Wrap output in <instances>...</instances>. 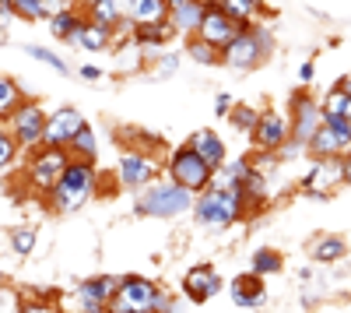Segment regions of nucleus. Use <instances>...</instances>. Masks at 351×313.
Wrapping results in <instances>:
<instances>
[{
	"instance_id": "1",
	"label": "nucleus",
	"mask_w": 351,
	"mask_h": 313,
	"mask_svg": "<svg viewBox=\"0 0 351 313\" xmlns=\"http://www.w3.org/2000/svg\"><path fill=\"white\" fill-rule=\"evenodd\" d=\"M99 194V169L88 159H71L64 176L56 180V187L49 190V208L56 215H74L81 211L92 197Z\"/></svg>"
},
{
	"instance_id": "2",
	"label": "nucleus",
	"mask_w": 351,
	"mask_h": 313,
	"mask_svg": "<svg viewBox=\"0 0 351 313\" xmlns=\"http://www.w3.org/2000/svg\"><path fill=\"white\" fill-rule=\"evenodd\" d=\"M271 53H274V32L267 25L253 21V25H243L239 36L221 49V67L236 71V74H250L267 60Z\"/></svg>"
},
{
	"instance_id": "3",
	"label": "nucleus",
	"mask_w": 351,
	"mask_h": 313,
	"mask_svg": "<svg viewBox=\"0 0 351 313\" xmlns=\"http://www.w3.org/2000/svg\"><path fill=\"white\" fill-rule=\"evenodd\" d=\"M243 218V190H225V187H208L193 197V222L200 229L225 233Z\"/></svg>"
},
{
	"instance_id": "4",
	"label": "nucleus",
	"mask_w": 351,
	"mask_h": 313,
	"mask_svg": "<svg viewBox=\"0 0 351 313\" xmlns=\"http://www.w3.org/2000/svg\"><path fill=\"white\" fill-rule=\"evenodd\" d=\"M183 211H193V194L186 187H180L176 180H152L148 187L137 190V215L148 218H176Z\"/></svg>"
},
{
	"instance_id": "5",
	"label": "nucleus",
	"mask_w": 351,
	"mask_h": 313,
	"mask_svg": "<svg viewBox=\"0 0 351 313\" xmlns=\"http://www.w3.org/2000/svg\"><path fill=\"white\" fill-rule=\"evenodd\" d=\"M67 162H71V152H67V148L39 145V148L28 152V162H25V183L32 187L36 194L49 197V190L56 187V180L64 176Z\"/></svg>"
},
{
	"instance_id": "6",
	"label": "nucleus",
	"mask_w": 351,
	"mask_h": 313,
	"mask_svg": "<svg viewBox=\"0 0 351 313\" xmlns=\"http://www.w3.org/2000/svg\"><path fill=\"white\" fill-rule=\"evenodd\" d=\"M165 173H169V180H176L180 187H186V190L197 197L200 190H208V187H211V173H215V169L204 162L190 145H180V148H172V152H169Z\"/></svg>"
},
{
	"instance_id": "7",
	"label": "nucleus",
	"mask_w": 351,
	"mask_h": 313,
	"mask_svg": "<svg viewBox=\"0 0 351 313\" xmlns=\"http://www.w3.org/2000/svg\"><path fill=\"white\" fill-rule=\"evenodd\" d=\"M165 289L158 281L144 278V275H123L120 278V292H116L109 313H155L158 306V296Z\"/></svg>"
},
{
	"instance_id": "8",
	"label": "nucleus",
	"mask_w": 351,
	"mask_h": 313,
	"mask_svg": "<svg viewBox=\"0 0 351 313\" xmlns=\"http://www.w3.org/2000/svg\"><path fill=\"white\" fill-rule=\"evenodd\" d=\"M46 117H49V113L43 109V102H36V99H21V102L14 106V113L4 120V124L11 127L14 141L21 145V152H32V148H39V145H43Z\"/></svg>"
},
{
	"instance_id": "9",
	"label": "nucleus",
	"mask_w": 351,
	"mask_h": 313,
	"mask_svg": "<svg viewBox=\"0 0 351 313\" xmlns=\"http://www.w3.org/2000/svg\"><path fill=\"white\" fill-rule=\"evenodd\" d=\"M158 176H162V162L152 152L123 148L120 159H116V180H120V187H127V190H141Z\"/></svg>"
},
{
	"instance_id": "10",
	"label": "nucleus",
	"mask_w": 351,
	"mask_h": 313,
	"mask_svg": "<svg viewBox=\"0 0 351 313\" xmlns=\"http://www.w3.org/2000/svg\"><path fill=\"white\" fill-rule=\"evenodd\" d=\"M288 117H291V137L299 141V145L309 148V137L319 130V124H324V106H319L316 95L306 92V84L299 92H291L288 99Z\"/></svg>"
},
{
	"instance_id": "11",
	"label": "nucleus",
	"mask_w": 351,
	"mask_h": 313,
	"mask_svg": "<svg viewBox=\"0 0 351 313\" xmlns=\"http://www.w3.org/2000/svg\"><path fill=\"white\" fill-rule=\"evenodd\" d=\"M116 292H120V278L116 275H92V278H84L77 292H74V303L88 313H106L116 299Z\"/></svg>"
},
{
	"instance_id": "12",
	"label": "nucleus",
	"mask_w": 351,
	"mask_h": 313,
	"mask_svg": "<svg viewBox=\"0 0 351 313\" xmlns=\"http://www.w3.org/2000/svg\"><path fill=\"white\" fill-rule=\"evenodd\" d=\"M341 183H344L341 180V159H313V165L306 169V176L299 180V190L306 197L324 201V197H330Z\"/></svg>"
},
{
	"instance_id": "13",
	"label": "nucleus",
	"mask_w": 351,
	"mask_h": 313,
	"mask_svg": "<svg viewBox=\"0 0 351 313\" xmlns=\"http://www.w3.org/2000/svg\"><path fill=\"white\" fill-rule=\"evenodd\" d=\"M253 145L263 152H278L285 141L291 137V117L281 109H260V120L253 127Z\"/></svg>"
},
{
	"instance_id": "14",
	"label": "nucleus",
	"mask_w": 351,
	"mask_h": 313,
	"mask_svg": "<svg viewBox=\"0 0 351 313\" xmlns=\"http://www.w3.org/2000/svg\"><path fill=\"white\" fill-rule=\"evenodd\" d=\"M239 21L236 18H228L221 8H218V0H208V11H204V21H200V28H197V36L200 39H208L211 46H218V49H225L232 39L239 36Z\"/></svg>"
},
{
	"instance_id": "15",
	"label": "nucleus",
	"mask_w": 351,
	"mask_h": 313,
	"mask_svg": "<svg viewBox=\"0 0 351 313\" xmlns=\"http://www.w3.org/2000/svg\"><path fill=\"white\" fill-rule=\"evenodd\" d=\"M221 289H225V281L215 271V264H193V268L183 271V292H186L190 303H208Z\"/></svg>"
},
{
	"instance_id": "16",
	"label": "nucleus",
	"mask_w": 351,
	"mask_h": 313,
	"mask_svg": "<svg viewBox=\"0 0 351 313\" xmlns=\"http://www.w3.org/2000/svg\"><path fill=\"white\" fill-rule=\"evenodd\" d=\"M81 127H84L81 109H74V106H60V109H53L49 117H46V134H43V145L67 148V145H71V137H74Z\"/></svg>"
},
{
	"instance_id": "17",
	"label": "nucleus",
	"mask_w": 351,
	"mask_h": 313,
	"mask_svg": "<svg viewBox=\"0 0 351 313\" xmlns=\"http://www.w3.org/2000/svg\"><path fill=\"white\" fill-rule=\"evenodd\" d=\"M130 39L144 49V56H152L158 53V49H165L172 39H180V32H176V25L165 18V21H155V25H130Z\"/></svg>"
},
{
	"instance_id": "18",
	"label": "nucleus",
	"mask_w": 351,
	"mask_h": 313,
	"mask_svg": "<svg viewBox=\"0 0 351 313\" xmlns=\"http://www.w3.org/2000/svg\"><path fill=\"white\" fill-rule=\"evenodd\" d=\"M239 190H243V215H256V211L267 208V201H271V176L253 165L250 173L243 176Z\"/></svg>"
},
{
	"instance_id": "19",
	"label": "nucleus",
	"mask_w": 351,
	"mask_h": 313,
	"mask_svg": "<svg viewBox=\"0 0 351 313\" xmlns=\"http://www.w3.org/2000/svg\"><path fill=\"white\" fill-rule=\"evenodd\" d=\"M84 21H88L84 8H81V4H71V8H64V11L49 14V32H53V39L74 46L77 36H81V28H84Z\"/></svg>"
},
{
	"instance_id": "20",
	"label": "nucleus",
	"mask_w": 351,
	"mask_h": 313,
	"mask_svg": "<svg viewBox=\"0 0 351 313\" xmlns=\"http://www.w3.org/2000/svg\"><path fill=\"white\" fill-rule=\"evenodd\" d=\"M348 152H351V137L348 134H337L327 124H319V130L309 137V155L313 159H341Z\"/></svg>"
},
{
	"instance_id": "21",
	"label": "nucleus",
	"mask_w": 351,
	"mask_h": 313,
	"mask_svg": "<svg viewBox=\"0 0 351 313\" xmlns=\"http://www.w3.org/2000/svg\"><path fill=\"white\" fill-rule=\"evenodd\" d=\"M186 145H190V148H193L204 162H208L211 169H218V165L228 159V148H225L221 134H218V130H211V127H200V130H193Z\"/></svg>"
},
{
	"instance_id": "22",
	"label": "nucleus",
	"mask_w": 351,
	"mask_h": 313,
	"mask_svg": "<svg viewBox=\"0 0 351 313\" xmlns=\"http://www.w3.org/2000/svg\"><path fill=\"white\" fill-rule=\"evenodd\" d=\"M204 11H208V0H186V4H180V8H169V21L176 25V32L186 39V36H197V28L204 21Z\"/></svg>"
},
{
	"instance_id": "23",
	"label": "nucleus",
	"mask_w": 351,
	"mask_h": 313,
	"mask_svg": "<svg viewBox=\"0 0 351 313\" xmlns=\"http://www.w3.org/2000/svg\"><path fill=\"white\" fill-rule=\"evenodd\" d=\"M228 296H232V303L243 306V310H250V306H263V278L253 275V271L239 275V278L228 286Z\"/></svg>"
},
{
	"instance_id": "24",
	"label": "nucleus",
	"mask_w": 351,
	"mask_h": 313,
	"mask_svg": "<svg viewBox=\"0 0 351 313\" xmlns=\"http://www.w3.org/2000/svg\"><path fill=\"white\" fill-rule=\"evenodd\" d=\"M309 257H313V264H337L348 257V240L330 236V233L316 236V240H309Z\"/></svg>"
},
{
	"instance_id": "25",
	"label": "nucleus",
	"mask_w": 351,
	"mask_h": 313,
	"mask_svg": "<svg viewBox=\"0 0 351 313\" xmlns=\"http://www.w3.org/2000/svg\"><path fill=\"white\" fill-rule=\"evenodd\" d=\"M74 46L84 49V53H106V49H112V28L99 25V21H84V28H81V36H77Z\"/></svg>"
},
{
	"instance_id": "26",
	"label": "nucleus",
	"mask_w": 351,
	"mask_h": 313,
	"mask_svg": "<svg viewBox=\"0 0 351 313\" xmlns=\"http://www.w3.org/2000/svg\"><path fill=\"white\" fill-rule=\"evenodd\" d=\"M169 18V0H134L127 21L130 25H155Z\"/></svg>"
},
{
	"instance_id": "27",
	"label": "nucleus",
	"mask_w": 351,
	"mask_h": 313,
	"mask_svg": "<svg viewBox=\"0 0 351 313\" xmlns=\"http://www.w3.org/2000/svg\"><path fill=\"white\" fill-rule=\"evenodd\" d=\"M218 8L239 25H253L263 18V0H218Z\"/></svg>"
},
{
	"instance_id": "28",
	"label": "nucleus",
	"mask_w": 351,
	"mask_h": 313,
	"mask_svg": "<svg viewBox=\"0 0 351 313\" xmlns=\"http://www.w3.org/2000/svg\"><path fill=\"white\" fill-rule=\"evenodd\" d=\"M67 152H71V159H88V162H95V159H99V137H95L92 124H84V127L71 137Z\"/></svg>"
},
{
	"instance_id": "29",
	"label": "nucleus",
	"mask_w": 351,
	"mask_h": 313,
	"mask_svg": "<svg viewBox=\"0 0 351 313\" xmlns=\"http://www.w3.org/2000/svg\"><path fill=\"white\" fill-rule=\"evenodd\" d=\"M186 56L200 67H218L221 64V49L211 46L208 39H200V36H186Z\"/></svg>"
},
{
	"instance_id": "30",
	"label": "nucleus",
	"mask_w": 351,
	"mask_h": 313,
	"mask_svg": "<svg viewBox=\"0 0 351 313\" xmlns=\"http://www.w3.org/2000/svg\"><path fill=\"white\" fill-rule=\"evenodd\" d=\"M281 268H285V257H281V250H274V246H260V250L253 253V261H250V271L260 275V278L278 275Z\"/></svg>"
},
{
	"instance_id": "31",
	"label": "nucleus",
	"mask_w": 351,
	"mask_h": 313,
	"mask_svg": "<svg viewBox=\"0 0 351 313\" xmlns=\"http://www.w3.org/2000/svg\"><path fill=\"white\" fill-rule=\"evenodd\" d=\"M84 14H88V21H99V25H109V28H116V25L123 21L120 8H116V0H88Z\"/></svg>"
},
{
	"instance_id": "32",
	"label": "nucleus",
	"mask_w": 351,
	"mask_h": 313,
	"mask_svg": "<svg viewBox=\"0 0 351 313\" xmlns=\"http://www.w3.org/2000/svg\"><path fill=\"white\" fill-rule=\"evenodd\" d=\"M232 127H236L239 134H253V127H256V120H260V109L256 106H250V102H236L228 109V117H225Z\"/></svg>"
},
{
	"instance_id": "33",
	"label": "nucleus",
	"mask_w": 351,
	"mask_h": 313,
	"mask_svg": "<svg viewBox=\"0 0 351 313\" xmlns=\"http://www.w3.org/2000/svg\"><path fill=\"white\" fill-rule=\"evenodd\" d=\"M8 243H11V250L18 253V257H28V253L36 250V243H39V233L32 229V225H14Z\"/></svg>"
},
{
	"instance_id": "34",
	"label": "nucleus",
	"mask_w": 351,
	"mask_h": 313,
	"mask_svg": "<svg viewBox=\"0 0 351 313\" xmlns=\"http://www.w3.org/2000/svg\"><path fill=\"white\" fill-rule=\"evenodd\" d=\"M319 106H324V117H330V113H341V117H348L351 120V95L341 89V81L334 84V89L319 99Z\"/></svg>"
},
{
	"instance_id": "35",
	"label": "nucleus",
	"mask_w": 351,
	"mask_h": 313,
	"mask_svg": "<svg viewBox=\"0 0 351 313\" xmlns=\"http://www.w3.org/2000/svg\"><path fill=\"white\" fill-rule=\"evenodd\" d=\"M21 99H25V95H21V89H18V81L0 74V120H8Z\"/></svg>"
},
{
	"instance_id": "36",
	"label": "nucleus",
	"mask_w": 351,
	"mask_h": 313,
	"mask_svg": "<svg viewBox=\"0 0 351 313\" xmlns=\"http://www.w3.org/2000/svg\"><path fill=\"white\" fill-rule=\"evenodd\" d=\"M25 53L28 56H32V60H39V64H46V67H53L56 74H71V64L64 60V56L60 53H53V49H46V46H25Z\"/></svg>"
},
{
	"instance_id": "37",
	"label": "nucleus",
	"mask_w": 351,
	"mask_h": 313,
	"mask_svg": "<svg viewBox=\"0 0 351 313\" xmlns=\"http://www.w3.org/2000/svg\"><path fill=\"white\" fill-rule=\"evenodd\" d=\"M176 71H180V56H176V53H155L152 56V78L155 81H165V78H172Z\"/></svg>"
},
{
	"instance_id": "38",
	"label": "nucleus",
	"mask_w": 351,
	"mask_h": 313,
	"mask_svg": "<svg viewBox=\"0 0 351 313\" xmlns=\"http://www.w3.org/2000/svg\"><path fill=\"white\" fill-rule=\"evenodd\" d=\"M18 152H21V145L14 141V134H11V127L0 120V169H8L14 159H18Z\"/></svg>"
},
{
	"instance_id": "39",
	"label": "nucleus",
	"mask_w": 351,
	"mask_h": 313,
	"mask_svg": "<svg viewBox=\"0 0 351 313\" xmlns=\"http://www.w3.org/2000/svg\"><path fill=\"white\" fill-rule=\"evenodd\" d=\"M11 8H14V14L25 18V21H39V18H46L43 0H11Z\"/></svg>"
},
{
	"instance_id": "40",
	"label": "nucleus",
	"mask_w": 351,
	"mask_h": 313,
	"mask_svg": "<svg viewBox=\"0 0 351 313\" xmlns=\"http://www.w3.org/2000/svg\"><path fill=\"white\" fill-rule=\"evenodd\" d=\"M77 78H81V81H88V84H95V81H102V78H106V71H102V67H95V64H81V67H77Z\"/></svg>"
},
{
	"instance_id": "41",
	"label": "nucleus",
	"mask_w": 351,
	"mask_h": 313,
	"mask_svg": "<svg viewBox=\"0 0 351 313\" xmlns=\"http://www.w3.org/2000/svg\"><path fill=\"white\" fill-rule=\"evenodd\" d=\"M232 106H236V95H228V92H218L215 95V113H218V117H228Z\"/></svg>"
},
{
	"instance_id": "42",
	"label": "nucleus",
	"mask_w": 351,
	"mask_h": 313,
	"mask_svg": "<svg viewBox=\"0 0 351 313\" xmlns=\"http://www.w3.org/2000/svg\"><path fill=\"white\" fill-rule=\"evenodd\" d=\"M18 306H21V296L18 292H11L8 286L0 289V310H18Z\"/></svg>"
},
{
	"instance_id": "43",
	"label": "nucleus",
	"mask_w": 351,
	"mask_h": 313,
	"mask_svg": "<svg viewBox=\"0 0 351 313\" xmlns=\"http://www.w3.org/2000/svg\"><path fill=\"white\" fill-rule=\"evenodd\" d=\"M313 78H316V64H313V60L299 64V84H309Z\"/></svg>"
},
{
	"instance_id": "44",
	"label": "nucleus",
	"mask_w": 351,
	"mask_h": 313,
	"mask_svg": "<svg viewBox=\"0 0 351 313\" xmlns=\"http://www.w3.org/2000/svg\"><path fill=\"white\" fill-rule=\"evenodd\" d=\"M169 310H176V299H172V292H162V296H158L155 313H169Z\"/></svg>"
},
{
	"instance_id": "45",
	"label": "nucleus",
	"mask_w": 351,
	"mask_h": 313,
	"mask_svg": "<svg viewBox=\"0 0 351 313\" xmlns=\"http://www.w3.org/2000/svg\"><path fill=\"white\" fill-rule=\"evenodd\" d=\"M341 180L351 187V152H348V155H341Z\"/></svg>"
},
{
	"instance_id": "46",
	"label": "nucleus",
	"mask_w": 351,
	"mask_h": 313,
	"mask_svg": "<svg viewBox=\"0 0 351 313\" xmlns=\"http://www.w3.org/2000/svg\"><path fill=\"white\" fill-rule=\"evenodd\" d=\"M341 89H344V92L351 95V74H344V78H341Z\"/></svg>"
},
{
	"instance_id": "47",
	"label": "nucleus",
	"mask_w": 351,
	"mask_h": 313,
	"mask_svg": "<svg viewBox=\"0 0 351 313\" xmlns=\"http://www.w3.org/2000/svg\"><path fill=\"white\" fill-rule=\"evenodd\" d=\"M180 4H186V0H169V8H180Z\"/></svg>"
},
{
	"instance_id": "48",
	"label": "nucleus",
	"mask_w": 351,
	"mask_h": 313,
	"mask_svg": "<svg viewBox=\"0 0 351 313\" xmlns=\"http://www.w3.org/2000/svg\"><path fill=\"white\" fill-rule=\"evenodd\" d=\"M8 286V278H4V271H0V289H4Z\"/></svg>"
},
{
	"instance_id": "49",
	"label": "nucleus",
	"mask_w": 351,
	"mask_h": 313,
	"mask_svg": "<svg viewBox=\"0 0 351 313\" xmlns=\"http://www.w3.org/2000/svg\"><path fill=\"white\" fill-rule=\"evenodd\" d=\"M77 4H81V8H84V4H88V0H77Z\"/></svg>"
},
{
	"instance_id": "50",
	"label": "nucleus",
	"mask_w": 351,
	"mask_h": 313,
	"mask_svg": "<svg viewBox=\"0 0 351 313\" xmlns=\"http://www.w3.org/2000/svg\"><path fill=\"white\" fill-rule=\"evenodd\" d=\"M348 306H351V299H348Z\"/></svg>"
}]
</instances>
